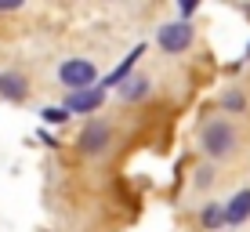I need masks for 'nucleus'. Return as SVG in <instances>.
I'll return each mask as SVG.
<instances>
[{
  "mask_svg": "<svg viewBox=\"0 0 250 232\" xmlns=\"http://www.w3.org/2000/svg\"><path fill=\"white\" fill-rule=\"evenodd\" d=\"M192 44V29H188L185 22H170L160 29V47L163 51H185Z\"/></svg>",
  "mask_w": 250,
  "mask_h": 232,
  "instance_id": "7ed1b4c3",
  "label": "nucleus"
},
{
  "mask_svg": "<svg viewBox=\"0 0 250 232\" xmlns=\"http://www.w3.org/2000/svg\"><path fill=\"white\" fill-rule=\"evenodd\" d=\"M138 58H142V47H134V51H131V55H127V62H124V65H120V69H116L113 76H109V80H105V84H116V80H124V76H127V69H131V65L138 62ZM105 84H102V87H105Z\"/></svg>",
  "mask_w": 250,
  "mask_h": 232,
  "instance_id": "6e6552de",
  "label": "nucleus"
},
{
  "mask_svg": "<svg viewBox=\"0 0 250 232\" xmlns=\"http://www.w3.org/2000/svg\"><path fill=\"white\" fill-rule=\"evenodd\" d=\"M145 87H149L145 80H127V84H124V91H120V94H124V98L131 102V98H142V94H145Z\"/></svg>",
  "mask_w": 250,
  "mask_h": 232,
  "instance_id": "1a4fd4ad",
  "label": "nucleus"
},
{
  "mask_svg": "<svg viewBox=\"0 0 250 232\" xmlns=\"http://www.w3.org/2000/svg\"><path fill=\"white\" fill-rule=\"evenodd\" d=\"M58 76H62V84H69V87L87 91L91 84H94V65L83 62V58H73V62H65L62 69H58Z\"/></svg>",
  "mask_w": 250,
  "mask_h": 232,
  "instance_id": "f03ea898",
  "label": "nucleus"
},
{
  "mask_svg": "<svg viewBox=\"0 0 250 232\" xmlns=\"http://www.w3.org/2000/svg\"><path fill=\"white\" fill-rule=\"evenodd\" d=\"M0 94H7V98H15V102H22L25 98V80L22 76H4V87H0Z\"/></svg>",
  "mask_w": 250,
  "mask_h": 232,
  "instance_id": "0eeeda50",
  "label": "nucleus"
},
{
  "mask_svg": "<svg viewBox=\"0 0 250 232\" xmlns=\"http://www.w3.org/2000/svg\"><path fill=\"white\" fill-rule=\"evenodd\" d=\"M0 87H4V76H0Z\"/></svg>",
  "mask_w": 250,
  "mask_h": 232,
  "instance_id": "ddd939ff",
  "label": "nucleus"
},
{
  "mask_svg": "<svg viewBox=\"0 0 250 232\" xmlns=\"http://www.w3.org/2000/svg\"><path fill=\"white\" fill-rule=\"evenodd\" d=\"M203 221L214 229V225H221V221H229V214H225V211H218V207H207V211H203Z\"/></svg>",
  "mask_w": 250,
  "mask_h": 232,
  "instance_id": "9d476101",
  "label": "nucleus"
},
{
  "mask_svg": "<svg viewBox=\"0 0 250 232\" xmlns=\"http://www.w3.org/2000/svg\"><path fill=\"white\" fill-rule=\"evenodd\" d=\"M203 145H207L210 156H229V152L236 149V131H232V124H229V120H214V124H207Z\"/></svg>",
  "mask_w": 250,
  "mask_h": 232,
  "instance_id": "f257e3e1",
  "label": "nucleus"
},
{
  "mask_svg": "<svg viewBox=\"0 0 250 232\" xmlns=\"http://www.w3.org/2000/svg\"><path fill=\"white\" fill-rule=\"evenodd\" d=\"M105 142H109V127L105 124H87V131L80 134V145L87 152H102V149H105Z\"/></svg>",
  "mask_w": 250,
  "mask_h": 232,
  "instance_id": "39448f33",
  "label": "nucleus"
},
{
  "mask_svg": "<svg viewBox=\"0 0 250 232\" xmlns=\"http://www.w3.org/2000/svg\"><path fill=\"white\" fill-rule=\"evenodd\" d=\"M44 120H47V124H62V120H65V109H47Z\"/></svg>",
  "mask_w": 250,
  "mask_h": 232,
  "instance_id": "9b49d317",
  "label": "nucleus"
},
{
  "mask_svg": "<svg viewBox=\"0 0 250 232\" xmlns=\"http://www.w3.org/2000/svg\"><path fill=\"white\" fill-rule=\"evenodd\" d=\"M229 221L232 225H239V221H247L250 218V189H243V192H236V200L229 203Z\"/></svg>",
  "mask_w": 250,
  "mask_h": 232,
  "instance_id": "423d86ee",
  "label": "nucleus"
},
{
  "mask_svg": "<svg viewBox=\"0 0 250 232\" xmlns=\"http://www.w3.org/2000/svg\"><path fill=\"white\" fill-rule=\"evenodd\" d=\"M11 7H19V0H0V11H11Z\"/></svg>",
  "mask_w": 250,
  "mask_h": 232,
  "instance_id": "f8f14e48",
  "label": "nucleus"
},
{
  "mask_svg": "<svg viewBox=\"0 0 250 232\" xmlns=\"http://www.w3.org/2000/svg\"><path fill=\"white\" fill-rule=\"evenodd\" d=\"M102 98H105V87H87V91H73L65 102L69 113H91V109L102 105Z\"/></svg>",
  "mask_w": 250,
  "mask_h": 232,
  "instance_id": "20e7f679",
  "label": "nucleus"
}]
</instances>
